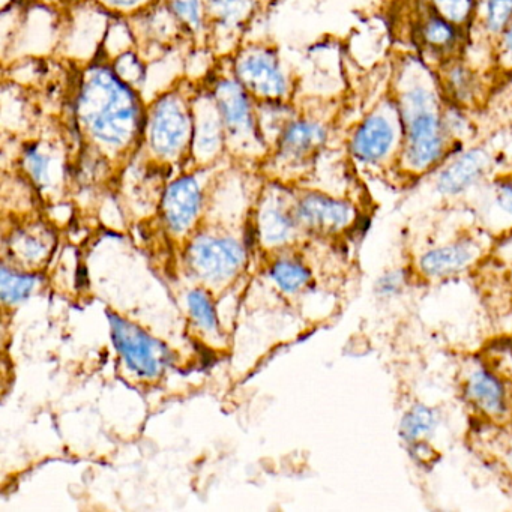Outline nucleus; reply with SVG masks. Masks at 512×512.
Segmentation results:
<instances>
[{
  "label": "nucleus",
  "instance_id": "6ab92c4d",
  "mask_svg": "<svg viewBox=\"0 0 512 512\" xmlns=\"http://www.w3.org/2000/svg\"><path fill=\"white\" fill-rule=\"evenodd\" d=\"M466 391L470 401L488 415H502L505 410V391L493 374L479 371L467 383Z\"/></svg>",
  "mask_w": 512,
  "mask_h": 512
},
{
  "label": "nucleus",
  "instance_id": "39448f33",
  "mask_svg": "<svg viewBox=\"0 0 512 512\" xmlns=\"http://www.w3.org/2000/svg\"><path fill=\"white\" fill-rule=\"evenodd\" d=\"M211 92L223 119L226 145L248 154L265 151L268 143L260 131L256 100L238 82L235 74L218 79Z\"/></svg>",
  "mask_w": 512,
  "mask_h": 512
},
{
  "label": "nucleus",
  "instance_id": "5701e85b",
  "mask_svg": "<svg viewBox=\"0 0 512 512\" xmlns=\"http://www.w3.org/2000/svg\"><path fill=\"white\" fill-rule=\"evenodd\" d=\"M179 22L188 34L199 35L206 32L205 0H166Z\"/></svg>",
  "mask_w": 512,
  "mask_h": 512
},
{
  "label": "nucleus",
  "instance_id": "dca6fc26",
  "mask_svg": "<svg viewBox=\"0 0 512 512\" xmlns=\"http://www.w3.org/2000/svg\"><path fill=\"white\" fill-rule=\"evenodd\" d=\"M299 220L319 230H338L352 221L353 208L325 194H307L298 205Z\"/></svg>",
  "mask_w": 512,
  "mask_h": 512
},
{
  "label": "nucleus",
  "instance_id": "9b49d317",
  "mask_svg": "<svg viewBox=\"0 0 512 512\" xmlns=\"http://www.w3.org/2000/svg\"><path fill=\"white\" fill-rule=\"evenodd\" d=\"M244 259V248L233 239L200 238L188 250L191 268L209 281L233 277Z\"/></svg>",
  "mask_w": 512,
  "mask_h": 512
},
{
  "label": "nucleus",
  "instance_id": "c85d7f7f",
  "mask_svg": "<svg viewBox=\"0 0 512 512\" xmlns=\"http://www.w3.org/2000/svg\"><path fill=\"white\" fill-rule=\"evenodd\" d=\"M188 308H190L191 316L203 329H214L217 326V313H215L214 305L202 290H193L188 295Z\"/></svg>",
  "mask_w": 512,
  "mask_h": 512
},
{
  "label": "nucleus",
  "instance_id": "aec40b11",
  "mask_svg": "<svg viewBox=\"0 0 512 512\" xmlns=\"http://www.w3.org/2000/svg\"><path fill=\"white\" fill-rule=\"evenodd\" d=\"M436 424V412L431 407L418 404L404 415L403 421H401V437L410 445L422 442L425 437L433 433Z\"/></svg>",
  "mask_w": 512,
  "mask_h": 512
},
{
  "label": "nucleus",
  "instance_id": "6e6552de",
  "mask_svg": "<svg viewBox=\"0 0 512 512\" xmlns=\"http://www.w3.org/2000/svg\"><path fill=\"white\" fill-rule=\"evenodd\" d=\"M107 317L112 328L113 343L128 368L140 377L160 376L169 364L170 356L166 347L118 314L107 313Z\"/></svg>",
  "mask_w": 512,
  "mask_h": 512
},
{
  "label": "nucleus",
  "instance_id": "423d86ee",
  "mask_svg": "<svg viewBox=\"0 0 512 512\" xmlns=\"http://www.w3.org/2000/svg\"><path fill=\"white\" fill-rule=\"evenodd\" d=\"M410 32L416 55L434 68L449 59L466 55L472 41L470 32L445 19L424 0H416Z\"/></svg>",
  "mask_w": 512,
  "mask_h": 512
},
{
  "label": "nucleus",
  "instance_id": "2f4dec72",
  "mask_svg": "<svg viewBox=\"0 0 512 512\" xmlns=\"http://www.w3.org/2000/svg\"><path fill=\"white\" fill-rule=\"evenodd\" d=\"M97 2L101 7L116 13H136V11L145 10L157 0H97Z\"/></svg>",
  "mask_w": 512,
  "mask_h": 512
},
{
  "label": "nucleus",
  "instance_id": "f3484780",
  "mask_svg": "<svg viewBox=\"0 0 512 512\" xmlns=\"http://www.w3.org/2000/svg\"><path fill=\"white\" fill-rule=\"evenodd\" d=\"M473 257H475L473 244L458 241L425 253L419 260V268L428 277H446L469 266Z\"/></svg>",
  "mask_w": 512,
  "mask_h": 512
},
{
  "label": "nucleus",
  "instance_id": "c756f323",
  "mask_svg": "<svg viewBox=\"0 0 512 512\" xmlns=\"http://www.w3.org/2000/svg\"><path fill=\"white\" fill-rule=\"evenodd\" d=\"M491 65L496 73L512 74V22L491 46Z\"/></svg>",
  "mask_w": 512,
  "mask_h": 512
},
{
  "label": "nucleus",
  "instance_id": "bb28decb",
  "mask_svg": "<svg viewBox=\"0 0 512 512\" xmlns=\"http://www.w3.org/2000/svg\"><path fill=\"white\" fill-rule=\"evenodd\" d=\"M23 158H25L26 170L35 182L38 184L49 182L55 158L47 146L41 145V143H32V145L26 146Z\"/></svg>",
  "mask_w": 512,
  "mask_h": 512
},
{
  "label": "nucleus",
  "instance_id": "4be33fe9",
  "mask_svg": "<svg viewBox=\"0 0 512 512\" xmlns=\"http://www.w3.org/2000/svg\"><path fill=\"white\" fill-rule=\"evenodd\" d=\"M443 124H445L449 139L457 146H464L466 140L472 139L473 131H475L469 110L455 106L448 101H445V106H443Z\"/></svg>",
  "mask_w": 512,
  "mask_h": 512
},
{
  "label": "nucleus",
  "instance_id": "a211bd4d",
  "mask_svg": "<svg viewBox=\"0 0 512 512\" xmlns=\"http://www.w3.org/2000/svg\"><path fill=\"white\" fill-rule=\"evenodd\" d=\"M512 22V0H476L475 26L472 37L481 38L488 46L503 34Z\"/></svg>",
  "mask_w": 512,
  "mask_h": 512
},
{
  "label": "nucleus",
  "instance_id": "ddd939ff",
  "mask_svg": "<svg viewBox=\"0 0 512 512\" xmlns=\"http://www.w3.org/2000/svg\"><path fill=\"white\" fill-rule=\"evenodd\" d=\"M194 134L191 155L197 161L212 160L226 146V131L211 91L193 98Z\"/></svg>",
  "mask_w": 512,
  "mask_h": 512
},
{
  "label": "nucleus",
  "instance_id": "2eb2a0df",
  "mask_svg": "<svg viewBox=\"0 0 512 512\" xmlns=\"http://www.w3.org/2000/svg\"><path fill=\"white\" fill-rule=\"evenodd\" d=\"M202 190L194 176H182L169 185L163 199V211L170 229L184 232L199 214Z\"/></svg>",
  "mask_w": 512,
  "mask_h": 512
},
{
  "label": "nucleus",
  "instance_id": "f03ea898",
  "mask_svg": "<svg viewBox=\"0 0 512 512\" xmlns=\"http://www.w3.org/2000/svg\"><path fill=\"white\" fill-rule=\"evenodd\" d=\"M76 115L85 136L101 148L124 151L145 136L148 112L137 89L101 62L83 77Z\"/></svg>",
  "mask_w": 512,
  "mask_h": 512
},
{
  "label": "nucleus",
  "instance_id": "72a5a7b5",
  "mask_svg": "<svg viewBox=\"0 0 512 512\" xmlns=\"http://www.w3.org/2000/svg\"><path fill=\"white\" fill-rule=\"evenodd\" d=\"M19 250L23 256L35 260L40 259V257L46 253L47 247L37 236H28V238H23L22 242H20Z\"/></svg>",
  "mask_w": 512,
  "mask_h": 512
},
{
  "label": "nucleus",
  "instance_id": "0eeeda50",
  "mask_svg": "<svg viewBox=\"0 0 512 512\" xmlns=\"http://www.w3.org/2000/svg\"><path fill=\"white\" fill-rule=\"evenodd\" d=\"M233 74L256 101H286L289 77L281 67L277 50L253 44L236 53Z\"/></svg>",
  "mask_w": 512,
  "mask_h": 512
},
{
  "label": "nucleus",
  "instance_id": "7ed1b4c3",
  "mask_svg": "<svg viewBox=\"0 0 512 512\" xmlns=\"http://www.w3.org/2000/svg\"><path fill=\"white\" fill-rule=\"evenodd\" d=\"M193 100L172 91L154 101L146 115L145 137L155 157L175 160L193 146Z\"/></svg>",
  "mask_w": 512,
  "mask_h": 512
},
{
  "label": "nucleus",
  "instance_id": "9d476101",
  "mask_svg": "<svg viewBox=\"0 0 512 512\" xmlns=\"http://www.w3.org/2000/svg\"><path fill=\"white\" fill-rule=\"evenodd\" d=\"M493 167V157L484 146L455 149L439 166L436 188L442 196H460L478 184Z\"/></svg>",
  "mask_w": 512,
  "mask_h": 512
},
{
  "label": "nucleus",
  "instance_id": "f8f14e48",
  "mask_svg": "<svg viewBox=\"0 0 512 512\" xmlns=\"http://www.w3.org/2000/svg\"><path fill=\"white\" fill-rule=\"evenodd\" d=\"M329 140V125L313 116H295L278 137L277 155L290 163H302L319 154Z\"/></svg>",
  "mask_w": 512,
  "mask_h": 512
},
{
  "label": "nucleus",
  "instance_id": "4468645a",
  "mask_svg": "<svg viewBox=\"0 0 512 512\" xmlns=\"http://www.w3.org/2000/svg\"><path fill=\"white\" fill-rule=\"evenodd\" d=\"M259 0H205L206 32L217 46L241 37Z\"/></svg>",
  "mask_w": 512,
  "mask_h": 512
},
{
  "label": "nucleus",
  "instance_id": "473e14b6",
  "mask_svg": "<svg viewBox=\"0 0 512 512\" xmlns=\"http://www.w3.org/2000/svg\"><path fill=\"white\" fill-rule=\"evenodd\" d=\"M496 202L502 211L512 215V179H502L496 182Z\"/></svg>",
  "mask_w": 512,
  "mask_h": 512
},
{
  "label": "nucleus",
  "instance_id": "7c9ffc66",
  "mask_svg": "<svg viewBox=\"0 0 512 512\" xmlns=\"http://www.w3.org/2000/svg\"><path fill=\"white\" fill-rule=\"evenodd\" d=\"M404 283H406V278H404L403 271L388 272L377 281V293L383 298H389V296L397 295L403 289Z\"/></svg>",
  "mask_w": 512,
  "mask_h": 512
},
{
  "label": "nucleus",
  "instance_id": "a878e982",
  "mask_svg": "<svg viewBox=\"0 0 512 512\" xmlns=\"http://www.w3.org/2000/svg\"><path fill=\"white\" fill-rule=\"evenodd\" d=\"M271 275L278 287L286 293L298 292L310 280V271L301 263L290 262V260L275 263L272 266Z\"/></svg>",
  "mask_w": 512,
  "mask_h": 512
},
{
  "label": "nucleus",
  "instance_id": "1a4fd4ad",
  "mask_svg": "<svg viewBox=\"0 0 512 512\" xmlns=\"http://www.w3.org/2000/svg\"><path fill=\"white\" fill-rule=\"evenodd\" d=\"M440 92L448 103L473 112L485 103L488 95L487 76L466 58L449 59L437 65Z\"/></svg>",
  "mask_w": 512,
  "mask_h": 512
},
{
  "label": "nucleus",
  "instance_id": "cd10ccee",
  "mask_svg": "<svg viewBox=\"0 0 512 512\" xmlns=\"http://www.w3.org/2000/svg\"><path fill=\"white\" fill-rule=\"evenodd\" d=\"M113 70L124 80L127 85L134 89L142 88L146 82V67L140 56L134 50H127L116 56L113 62Z\"/></svg>",
  "mask_w": 512,
  "mask_h": 512
},
{
  "label": "nucleus",
  "instance_id": "b1692460",
  "mask_svg": "<svg viewBox=\"0 0 512 512\" xmlns=\"http://www.w3.org/2000/svg\"><path fill=\"white\" fill-rule=\"evenodd\" d=\"M37 278L34 275L20 274V272L10 271L2 268V278H0V295L7 304H17L25 301L35 287Z\"/></svg>",
  "mask_w": 512,
  "mask_h": 512
},
{
  "label": "nucleus",
  "instance_id": "f257e3e1",
  "mask_svg": "<svg viewBox=\"0 0 512 512\" xmlns=\"http://www.w3.org/2000/svg\"><path fill=\"white\" fill-rule=\"evenodd\" d=\"M389 94L394 98L403 130L398 163L418 175L439 169L461 146L449 139L443 124L445 98L436 70L416 53L404 56Z\"/></svg>",
  "mask_w": 512,
  "mask_h": 512
},
{
  "label": "nucleus",
  "instance_id": "20e7f679",
  "mask_svg": "<svg viewBox=\"0 0 512 512\" xmlns=\"http://www.w3.org/2000/svg\"><path fill=\"white\" fill-rule=\"evenodd\" d=\"M403 142L400 115L391 94L383 98L353 127L347 142L350 157L364 166L398 161Z\"/></svg>",
  "mask_w": 512,
  "mask_h": 512
},
{
  "label": "nucleus",
  "instance_id": "412c9836",
  "mask_svg": "<svg viewBox=\"0 0 512 512\" xmlns=\"http://www.w3.org/2000/svg\"><path fill=\"white\" fill-rule=\"evenodd\" d=\"M434 11L442 14L460 28L472 34L475 26L476 0H424Z\"/></svg>",
  "mask_w": 512,
  "mask_h": 512
},
{
  "label": "nucleus",
  "instance_id": "f704fd0d",
  "mask_svg": "<svg viewBox=\"0 0 512 512\" xmlns=\"http://www.w3.org/2000/svg\"><path fill=\"white\" fill-rule=\"evenodd\" d=\"M79 277H82V280L80 278H77V286L83 287L88 284V274H86V269L80 268L79 269Z\"/></svg>",
  "mask_w": 512,
  "mask_h": 512
},
{
  "label": "nucleus",
  "instance_id": "393cba45",
  "mask_svg": "<svg viewBox=\"0 0 512 512\" xmlns=\"http://www.w3.org/2000/svg\"><path fill=\"white\" fill-rule=\"evenodd\" d=\"M263 238L271 244L286 241L293 230V221L280 206H268L260 218Z\"/></svg>",
  "mask_w": 512,
  "mask_h": 512
}]
</instances>
